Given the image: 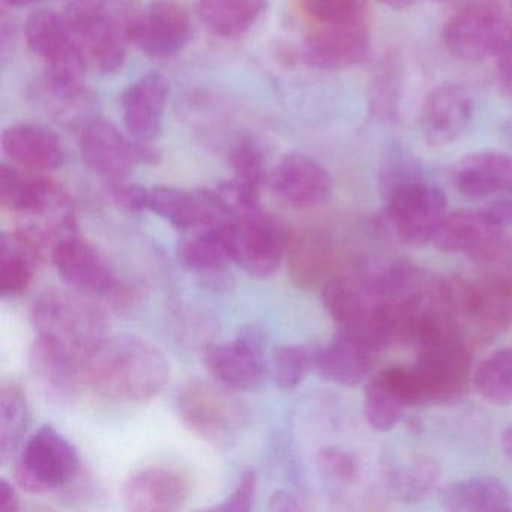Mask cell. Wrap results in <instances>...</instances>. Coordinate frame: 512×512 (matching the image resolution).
<instances>
[{
	"label": "cell",
	"mask_w": 512,
	"mask_h": 512,
	"mask_svg": "<svg viewBox=\"0 0 512 512\" xmlns=\"http://www.w3.org/2000/svg\"><path fill=\"white\" fill-rule=\"evenodd\" d=\"M413 368L427 403H446L463 397L473 379L469 344L457 337L439 338L419 347Z\"/></svg>",
	"instance_id": "cell-7"
},
{
	"label": "cell",
	"mask_w": 512,
	"mask_h": 512,
	"mask_svg": "<svg viewBox=\"0 0 512 512\" xmlns=\"http://www.w3.org/2000/svg\"><path fill=\"white\" fill-rule=\"evenodd\" d=\"M83 163L104 182L127 181L137 164L136 142L106 119H88L79 136Z\"/></svg>",
	"instance_id": "cell-17"
},
{
	"label": "cell",
	"mask_w": 512,
	"mask_h": 512,
	"mask_svg": "<svg viewBox=\"0 0 512 512\" xmlns=\"http://www.w3.org/2000/svg\"><path fill=\"white\" fill-rule=\"evenodd\" d=\"M191 20L184 7L173 0H155L137 10L130 26V44L151 58H172L191 40Z\"/></svg>",
	"instance_id": "cell-14"
},
{
	"label": "cell",
	"mask_w": 512,
	"mask_h": 512,
	"mask_svg": "<svg viewBox=\"0 0 512 512\" xmlns=\"http://www.w3.org/2000/svg\"><path fill=\"white\" fill-rule=\"evenodd\" d=\"M406 407L403 398L382 374H377L365 386L364 415L373 430L379 433L394 430L403 419Z\"/></svg>",
	"instance_id": "cell-35"
},
{
	"label": "cell",
	"mask_w": 512,
	"mask_h": 512,
	"mask_svg": "<svg viewBox=\"0 0 512 512\" xmlns=\"http://www.w3.org/2000/svg\"><path fill=\"white\" fill-rule=\"evenodd\" d=\"M79 469L76 446L52 425H43L23 446L14 476L23 490L43 494L73 481Z\"/></svg>",
	"instance_id": "cell-5"
},
{
	"label": "cell",
	"mask_w": 512,
	"mask_h": 512,
	"mask_svg": "<svg viewBox=\"0 0 512 512\" xmlns=\"http://www.w3.org/2000/svg\"><path fill=\"white\" fill-rule=\"evenodd\" d=\"M149 211L181 230L202 229L220 221L232 220L215 190L149 188Z\"/></svg>",
	"instance_id": "cell-21"
},
{
	"label": "cell",
	"mask_w": 512,
	"mask_h": 512,
	"mask_svg": "<svg viewBox=\"0 0 512 512\" xmlns=\"http://www.w3.org/2000/svg\"><path fill=\"white\" fill-rule=\"evenodd\" d=\"M269 0H199L197 16L211 34L238 38L247 34L268 7Z\"/></svg>",
	"instance_id": "cell-29"
},
{
	"label": "cell",
	"mask_w": 512,
	"mask_h": 512,
	"mask_svg": "<svg viewBox=\"0 0 512 512\" xmlns=\"http://www.w3.org/2000/svg\"><path fill=\"white\" fill-rule=\"evenodd\" d=\"M20 509V500L17 491L10 482L0 481V512H17Z\"/></svg>",
	"instance_id": "cell-45"
},
{
	"label": "cell",
	"mask_w": 512,
	"mask_h": 512,
	"mask_svg": "<svg viewBox=\"0 0 512 512\" xmlns=\"http://www.w3.org/2000/svg\"><path fill=\"white\" fill-rule=\"evenodd\" d=\"M302 14L314 26H340L367 23L368 0H299Z\"/></svg>",
	"instance_id": "cell-37"
},
{
	"label": "cell",
	"mask_w": 512,
	"mask_h": 512,
	"mask_svg": "<svg viewBox=\"0 0 512 512\" xmlns=\"http://www.w3.org/2000/svg\"><path fill=\"white\" fill-rule=\"evenodd\" d=\"M257 491V475L253 469H247L239 478L233 493L221 505L215 506V511L248 512L253 506Z\"/></svg>",
	"instance_id": "cell-41"
},
{
	"label": "cell",
	"mask_w": 512,
	"mask_h": 512,
	"mask_svg": "<svg viewBox=\"0 0 512 512\" xmlns=\"http://www.w3.org/2000/svg\"><path fill=\"white\" fill-rule=\"evenodd\" d=\"M511 4H512V0H511Z\"/></svg>",
	"instance_id": "cell-49"
},
{
	"label": "cell",
	"mask_w": 512,
	"mask_h": 512,
	"mask_svg": "<svg viewBox=\"0 0 512 512\" xmlns=\"http://www.w3.org/2000/svg\"><path fill=\"white\" fill-rule=\"evenodd\" d=\"M379 2L385 7L391 8V10L403 11L413 7L418 0H379Z\"/></svg>",
	"instance_id": "cell-47"
},
{
	"label": "cell",
	"mask_w": 512,
	"mask_h": 512,
	"mask_svg": "<svg viewBox=\"0 0 512 512\" xmlns=\"http://www.w3.org/2000/svg\"><path fill=\"white\" fill-rule=\"evenodd\" d=\"M203 356L212 379L229 391H254L265 379V334L257 326H245L230 343L211 344Z\"/></svg>",
	"instance_id": "cell-9"
},
{
	"label": "cell",
	"mask_w": 512,
	"mask_h": 512,
	"mask_svg": "<svg viewBox=\"0 0 512 512\" xmlns=\"http://www.w3.org/2000/svg\"><path fill=\"white\" fill-rule=\"evenodd\" d=\"M190 485L182 473L167 467L137 470L125 481L122 500L131 512L178 511L187 502Z\"/></svg>",
	"instance_id": "cell-23"
},
{
	"label": "cell",
	"mask_w": 512,
	"mask_h": 512,
	"mask_svg": "<svg viewBox=\"0 0 512 512\" xmlns=\"http://www.w3.org/2000/svg\"><path fill=\"white\" fill-rule=\"evenodd\" d=\"M497 58V77L506 94L512 97V37L500 50Z\"/></svg>",
	"instance_id": "cell-43"
},
{
	"label": "cell",
	"mask_w": 512,
	"mask_h": 512,
	"mask_svg": "<svg viewBox=\"0 0 512 512\" xmlns=\"http://www.w3.org/2000/svg\"><path fill=\"white\" fill-rule=\"evenodd\" d=\"M229 163L233 169V179L239 184L262 191L263 185L268 182L265 155L253 140H241L230 152Z\"/></svg>",
	"instance_id": "cell-38"
},
{
	"label": "cell",
	"mask_w": 512,
	"mask_h": 512,
	"mask_svg": "<svg viewBox=\"0 0 512 512\" xmlns=\"http://www.w3.org/2000/svg\"><path fill=\"white\" fill-rule=\"evenodd\" d=\"M472 118L473 100L466 89L457 85L437 86L422 103V139L433 148L451 145L466 133Z\"/></svg>",
	"instance_id": "cell-18"
},
{
	"label": "cell",
	"mask_w": 512,
	"mask_h": 512,
	"mask_svg": "<svg viewBox=\"0 0 512 512\" xmlns=\"http://www.w3.org/2000/svg\"><path fill=\"white\" fill-rule=\"evenodd\" d=\"M25 34L29 49L43 59L44 65L62 58L77 46L64 16L49 8L34 11L28 17Z\"/></svg>",
	"instance_id": "cell-30"
},
{
	"label": "cell",
	"mask_w": 512,
	"mask_h": 512,
	"mask_svg": "<svg viewBox=\"0 0 512 512\" xmlns=\"http://www.w3.org/2000/svg\"><path fill=\"white\" fill-rule=\"evenodd\" d=\"M2 149L11 163L31 172L59 169L65 160L58 134L43 125H11L2 133Z\"/></svg>",
	"instance_id": "cell-25"
},
{
	"label": "cell",
	"mask_w": 512,
	"mask_h": 512,
	"mask_svg": "<svg viewBox=\"0 0 512 512\" xmlns=\"http://www.w3.org/2000/svg\"><path fill=\"white\" fill-rule=\"evenodd\" d=\"M335 248L331 236L322 230H302L290 238L287 265L293 283L314 287L331 277Z\"/></svg>",
	"instance_id": "cell-26"
},
{
	"label": "cell",
	"mask_w": 512,
	"mask_h": 512,
	"mask_svg": "<svg viewBox=\"0 0 512 512\" xmlns=\"http://www.w3.org/2000/svg\"><path fill=\"white\" fill-rule=\"evenodd\" d=\"M452 187L467 199L512 194V157L500 152H476L452 166Z\"/></svg>",
	"instance_id": "cell-24"
},
{
	"label": "cell",
	"mask_w": 512,
	"mask_h": 512,
	"mask_svg": "<svg viewBox=\"0 0 512 512\" xmlns=\"http://www.w3.org/2000/svg\"><path fill=\"white\" fill-rule=\"evenodd\" d=\"M269 188L284 205L292 209H313L332 197L334 182L328 170L305 154L284 155L269 173Z\"/></svg>",
	"instance_id": "cell-16"
},
{
	"label": "cell",
	"mask_w": 512,
	"mask_h": 512,
	"mask_svg": "<svg viewBox=\"0 0 512 512\" xmlns=\"http://www.w3.org/2000/svg\"><path fill=\"white\" fill-rule=\"evenodd\" d=\"M382 352L373 341L353 332L340 331L331 343L319 346L314 370L326 382L356 386L370 376Z\"/></svg>",
	"instance_id": "cell-20"
},
{
	"label": "cell",
	"mask_w": 512,
	"mask_h": 512,
	"mask_svg": "<svg viewBox=\"0 0 512 512\" xmlns=\"http://www.w3.org/2000/svg\"><path fill=\"white\" fill-rule=\"evenodd\" d=\"M511 37L505 13L490 0H478L461 8L443 29L446 49L466 62L494 58Z\"/></svg>",
	"instance_id": "cell-6"
},
{
	"label": "cell",
	"mask_w": 512,
	"mask_h": 512,
	"mask_svg": "<svg viewBox=\"0 0 512 512\" xmlns=\"http://www.w3.org/2000/svg\"><path fill=\"white\" fill-rule=\"evenodd\" d=\"M403 89V68L395 53L383 56L377 65L370 86V110L374 118L383 122H395L400 110Z\"/></svg>",
	"instance_id": "cell-34"
},
{
	"label": "cell",
	"mask_w": 512,
	"mask_h": 512,
	"mask_svg": "<svg viewBox=\"0 0 512 512\" xmlns=\"http://www.w3.org/2000/svg\"><path fill=\"white\" fill-rule=\"evenodd\" d=\"M31 319L38 335L55 338L80 353L106 337L103 308L92 296L77 290H47L35 299Z\"/></svg>",
	"instance_id": "cell-3"
},
{
	"label": "cell",
	"mask_w": 512,
	"mask_h": 512,
	"mask_svg": "<svg viewBox=\"0 0 512 512\" xmlns=\"http://www.w3.org/2000/svg\"><path fill=\"white\" fill-rule=\"evenodd\" d=\"M439 475L436 461L425 455H415L391 470L389 490L400 502H422L436 490Z\"/></svg>",
	"instance_id": "cell-31"
},
{
	"label": "cell",
	"mask_w": 512,
	"mask_h": 512,
	"mask_svg": "<svg viewBox=\"0 0 512 512\" xmlns=\"http://www.w3.org/2000/svg\"><path fill=\"white\" fill-rule=\"evenodd\" d=\"M233 260L250 277L266 280L287 257L290 236L280 221L265 212L233 220Z\"/></svg>",
	"instance_id": "cell-12"
},
{
	"label": "cell",
	"mask_w": 512,
	"mask_h": 512,
	"mask_svg": "<svg viewBox=\"0 0 512 512\" xmlns=\"http://www.w3.org/2000/svg\"><path fill=\"white\" fill-rule=\"evenodd\" d=\"M4 5L11 8H25L29 7V5L37 4V2H41V0H2Z\"/></svg>",
	"instance_id": "cell-48"
},
{
	"label": "cell",
	"mask_w": 512,
	"mask_h": 512,
	"mask_svg": "<svg viewBox=\"0 0 512 512\" xmlns=\"http://www.w3.org/2000/svg\"><path fill=\"white\" fill-rule=\"evenodd\" d=\"M29 425V407L25 392L16 383L0 389V460H10L22 445Z\"/></svg>",
	"instance_id": "cell-32"
},
{
	"label": "cell",
	"mask_w": 512,
	"mask_h": 512,
	"mask_svg": "<svg viewBox=\"0 0 512 512\" xmlns=\"http://www.w3.org/2000/svg\"><path fill=\"white\" fill-rule=\"evenodd\" d=\"M433 244L443 253L464 254L478 263L497 262L509 250L505 227L491 220L484 209L446 214Z\"/></svg>",
	"instance_id": "cell-10"
},
{
	"label": "cell",
	"mask_w": 512,
	"mask_h": 512,
	"mask_svg": "<svg viewBox=\"0 0 512 512\" xmlns=\"http://www.w3.org/2000/svg\"><path fill=\"white\" fill-rule=\"evenodd\" d=\"M46 251L20 235H0V295L20 296L31 287L38 266L46 260Z\"/></svg>",
	"instance_id": "cell-28"
},
{
	"label": "cell",
	"mask_w": 512,
	"mask_h": 512,
	"mask_svg": "<svg viewBox=\"0 0 512 512\" xmlns=\"http://www.w3.org/2000/svg\"><path fill=\"white\" fill-rule=\"evenodd\" d=\"M500 448L505 457L512 461V425H509L500 436Z\"/></svg>",
	"instance_id": "cell-46"
},
{
	"label": "cell",
	"mask_w": 512,
	"mask_h": 512,
	"mask_svg": "<svg viewBox=\"0 0 512 512\" xmlns=\"http://www.w3.org/2000/svg\"><path fill=\"white\" fill-rule=\"evenodd\" d=\"M440 505L451 512L512 511V491L502 479L473 476L446 484Z\"/></svg>",
	"instance_id": "cell-27"
},
{
	"label": "cell",
	"mask_w": 512,
	"mask_h": 512,
	"mask_svg": "<svg viewBox=\"0 0 512 512\" xmlns=\"http://www.w3.org/2000/svg\"><path fill=\"white\" fill-rule=\"evenodd\" d=\"M53 265L65 283L77 292L101 299L113 307L127 281L119 280L103 254L80 235L59 242L52 251Z\"/></svg>",
	"instance_id": "cell-11"
},
{
	"label": "cell",
	"mask_w": 512,
	"mask_h": 512,
	"mask_svg": "<svg viewBox=\"0 0 512 512\" xmlns=\"http://www.w3.org/2000/svg\"><path fill=\"white\" fill-rule=\"evenodd\" d=\"M370 49L367 23L316 26L304 41V59L322 71H340L361 64Z\"/></svg>",
	"instance_id": "cell-19"
},
{
	"label": "cell",
	"mask_w": 512,
	"mask_h": 512,
	"mask_svg": "<svg viewBox=\"0 0 512 512\" xmlns=\"http://www.w3.org/2000/svg\"><path fill=\"white\" fill-rule=\"evenodd\" d=\"M233 220L202 227V232L179 244V262L212 292L227 293L235 286L229 274L233 260Z\"/></svg>",
	"instance_id": "cell-13"
},
{
	"label": "cell",
	"mask_w": 512,
	"mask_h": 512,
	"mask_svg": "<svg viewBox=\"0 0 512 512\" xmlns=\"http://www.w3.org/2000/svg\"><path fill=\"white\" fill-rule=\"evenodd\" d=\"M29 365L35 382L53 403H73L85 385L82 353L55 338L38 335Z\"/></svg>",
	"instance_id": "cell-15"
},
{
	"label": "cell",
	"mask_w": 512,
	"mask_h": 512,
	"mask_svg": "<svg viewBox=\"0 0 512 512\" xmlns=\"http://www.w3.org/2000/svg\"><path fill=\"white\" fill-rule=\"evenodd\" d=\"M484 211L499 226L505 227V229L512 226V194L499 196V199L488 203Z\"/></svg>",
	"instance_id": "cell-42"
},
{
	"label": "cell",
	"mask_w": 512,
	"mask_h": 512,
	"mask_svg": "<svg viewBox=\"0 0 512 512\" xmlns=\"http://www.w3.org/2000/svg\"><path fill=\"white\" fill-rule=\"evenodd\" d=\"M136 13L131 0H71L62 16L88 67L110 74L124 64Z\"/></svg>",
	"instance_id": "cell-2"
},
{
	"label": "cell",
	"mask_w": 512,
	"mask_h": 512,
	"mask_svg": "<svg viewBox=\"0 0 512 512\" xmlns=\"http://www.w3.org/2000/svg\"><path fill=\"white\" fill-rule=\"evenodd\" d=\"M319 346L292 344L275 347L271 356V374L281 391H293L314 370Z\"/></svg>",
	"instance_id": "cell-36"
},
{
	"label": "cell",
	"mask_w": 512,
	"mask_h": 512,
	"mask_svg": "<svg viewBox=\"0 0 512 512\" xmlns=\"http://www.w3.org/2000/svg\"><path fill=\"white\" fill-rule=\"evenodd\" d=\"M85 385L110 400L148 401L172 377L166 353L151 341L122 334L101 338L82 352Z\"/></svg>",
	"instance_id": "cell-1"
},
{
	"label": "cell",
	"mask_w": 512,
	"mask_h": 512,
	"mask_svg": "<svg viewBox=\"0 0 512 512\" xmlns=\"http://www.w3.org/2000/svg\"><path fill=\"white\" fill-rule=\"evenodd\" d=\"M107 194L118 208L127 212L149 209V188L127 181L106 182Z\"/></svg>",
	"instance_id": "cell-40"
},
{
	"label": "cell",
	"mask_w": 512,
	"mask_h": 512,
	"mask_svg": "<svg viewBox=\"0 0 512 512\" xmlns=\"http://www.w3.org/2000/svg\"><path fill=\"white\" fill-rule=\"evenodd\" d=\"M170 86L160 73H148L122 94V115L131 139L152 143L163 131Z\"/></svg>",
	"instance_id": "cell-22"
},
{
	"label": "cell",
	"mask_w": 512,
	"mask_h": 512,
	"mask_svg": "<svg viewBox=\"0 0 512 512\" xmlns=\"http://www.w3.org/2000/svg\"><path fill=\"white\" fill-rule=\"evenodd\" d=\"M178 409L184 424L217 448H229L241 428V407L220 389L191 382L179 392Z\"/></svg>",
	"instance_id": "cell-8"
},
{
	"label": "cell",
	"mask_w": 512,
	"mask_h": 512,
	"mask_svg": "<svg viewBox=\"0 0 512 512\" xmlns=\"http://www.w3.org/2000/svg\"><path fill=\"white\" fill-rule=\"evenodd\" d=\"M301 509H304L301 500L290 491H277L269 500V511L292 512L301 511Z\"/></svg>",
	"instance_id": "cell-44"
},
{
	"label": "cell",
	"mask_w": 512,
	"mask_h": 512,
	"mask_svg": "<svg viewBox=\"0 0 512 512\" xmlns=\"http://www.w3.org/2000/svg\"><path fill=\"white\" fill-rule=\"evenodd\" d=\"M473 386L485 401L508 406L512 403V347L494 350L473 371Z\"/></svg>",
	"instance_id": "cell-33"
},
{
	"label": "cell",
	"mask_w": 512,
	"mask_h": 512,
	"mask_svg": "<svg viewBox=\"0 0 512 512\" xmlns=\"http://www.w3.org/2000/svg\"><path fill=\"white\" fill-rule=\"evenodd\" d=\"M445 193L418 178L404 179L388 188L386 221L401 244L421 248L433 242L446 212Z\"/></svg>",
	"instance_id": "cell-4"
},
{
	"label": "cell",
	"mask_w": 512,
	"mask_h": 512,
	"mask_svg": "<svg viewBox=\"0 0 512 512\" xmlns=\"http://www.w3.org/2000/svg\"><path fill=\"white\" fill-rule=\"evenodd\" d=\"M317 472L335 484H352L359 478L361 467L355 455L337 446H325L314 455Z\"/></svg>",
	"instance_id": "cell-39"
}]
</instances>
